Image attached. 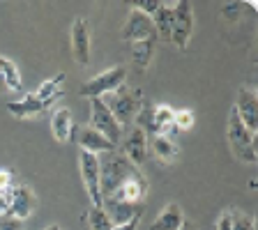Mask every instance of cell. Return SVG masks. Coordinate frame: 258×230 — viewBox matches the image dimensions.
<instances>
[{"label": "cell", "instance_id": "83f0119b", "mask_svg": "<svg viewBox=\"0 0 258 230\" xmlns=\"http://www.w3.org/2000/svg\"><path fill=\"white\" fill-rule=\"evenodd\" d=\"M157 7H159V0H134V3H132V10H139L148 16L155 14Z\"/></svg>", "mask_w": 258, "mask_h": 230}, {"label": "cell", "instance_id": "52a82bcc", "mask_svg": "<svg viewBox=\"0 0 258 230\" xmlns=\"http://www.w3.org/2000/svg\"><path fill=\"white\" fill-rule=\"evenodd\" d=\"M35 207H37V196L32 193V189L28 184H14L12 191L7 193V216L10 219H30Z\"/></svg>", "mask_w": 258, "mask_h": 230}, {"label": "cell", "instance_id": "484cf974", "mask_svg": "<svg viewBox=\"0 0 258 230\" xmlns=\"http://www.w3.org/2000/svg\"><path fill=\"white\" fill-rule=\"evenodd\" d=\"M194 113L189 111V108H180V111L173 113V127H175V131H189V129L194 127Z\"/></svg>", "mask_w": 258, "mask_h": 230}, {"label": "cell", "instance_id": "44dd1931", "mask_svg": "<svg viewBox=\"0 0 258 230\" xmlns=\"http://www.w3.org/2000/svg\"><path fill=\"white\" fill-rule=\"evenodd\" d=\"M150 147H152L155 157L161 161V164H173V161H177V157H180L177 145L173 143V138H166V136H159V134L152 136Z\"/></svg>", "mask_w": 258, "mask_h": 230}, {"label": "cell", "instance_id": "7a4b0ae2", "mask_svg": "<svg viewBox=\"0 0 258 230\" xmlns=\"http://www.w3.org/2000/svg\"><path fill=\"white\" fill-rule=\"evenodd\" d=\"M226 136H228V145H231V152L237 161L242 164H258V152H256V136L249 134V129L242 124V120L237 118V111L231 108L228 113V124H226Z\"/></svg>", "mask_w": 258, "mask_h": 230}, {"label": "cell", "instance_id": "5bb4252c", "mask_svg": "<svg viewBox=\"0 0 258 230\" xmlns=\"http://www.w3.org/2000/svg\"><path fill=\"white\" fill-rule=\"evenodd\" d=\"M74 131H79V134H76V140H79L83 152L97 155V152H113L115 150V145H113L108 138H104L99 131H95L90 124H86V127H74Z\"/></svg>", "mask_w": 258, "mask_h": 230}, {"label": "cell", "instance_id": "4fadbf2b", "mask_svg": "<svg viewBox=\"0 0 258 230\" xmlns=\"http://www.w3.org/2000/svg\"><path fill=\"white\" fill-rule=\"evenodd\" d=\"M48 108H51V104L37 99L35 92H28V95H23L21 99H16V102H7V111H10L14 118H19V120L37 118V115H42V113L48 111Z\"/></svg>", "mask_w": 258, "mask_h": 230}, {"label": "cell", "instance_id": "4dcf8cb0", "mask_svg": "<svg viewBox=\"0 0 258 230\" xmlns=\"http://www.w3.org/2000/svg\"><path fill=\"white\" fill-rule=\"evenodd\" d=\"M139 223H141V214H136L132 221H127V223L122 225H113V230H139Z\"/></svg>", "mask_w": 258, "mask_h": 230}, {"label": "cell", "instance_id": "30bf717a", "mask_svg": "<svg viewBox=\"0 0 258 230\" xmlns=\"http://www.w3.org/2000/svg\"><path fill=\"white\" fill-rule=\"evenodd\" d=\"M70 39H72V53L74 60L81 67L90 64V55H92V39H90V28L83 16H76L70 30Z\"/></svg>", "mask_w": 258, "mask_h": 230}, {"label": "cell", "instance_id": "8992f818", "mask_svg": "<svg viewBox=\"0 0 258 230\" xmlns=\"http://www.w3.org/2000/svg\"><path fill=\"white\" fill-rule=\"evenodd\" d=\"M90 127L99 131L104 138H108L113 145H118L122 140V127L106 108L104 99H90Z\"/></svg>", "mask_w": 258, "mask_h": 230}, {"label": "cell", "instance_id": "9a60e30c", "mask_svg": "<svg viewBox=\"0 0 258 230\" xmlns=\"http://www.w3.org/2000/svg\"><path fill=\"white\" fill-rule=\"evenodd\" d=\"M145 193H148V182H145V177L141 175V171L136 175H132L129 180H124L120 184V189L113 193L111 198L115 200H122V203H129V205H139L141 200L145 198Z\"/></svg>", "mask_w": 258, "mask_h": 230}, {"label": "cell", "instance_id": "d6a6232c", "mask_svg": "<svg viewBox=\"0 0 258 230\" xmlns=\"http://www.w3.org/2000/svg\"><path fill=\"white\" fill-rule=\"evenodd\" d=\"M0 216H7V198L0 196Z\"/></svg>", "mask_w": 258, "mask_h": 230}, {"label": "cell", "instance_id": "f1b7e54d", "mask_svg": "<svg viewBox=\"0 0 258 230\" xmlns=\"http://www.w3.org/2000/svg\"><path fill=\"white\" fill-rule=\"evenodd\" d=\"M0 230H23V223L10 216H0Z\"/></svg>", "mask_w": 258, "mask_h": 230}, {"label": "cell", "instance_id": "d4e9b609", "mask_svg": "<svg viewBox=\"0 0 258 230\" xmlns=\"http://www.w3.org/2000/svg\"><path fill=\"white\" fill-rule=\"evenodd\" d=\"M88 230H113V223L106 216L104 207H90L88 209Z\"/></svg>", "mask_w": 258, "mask_h": 230}, {"label": "cell", "instance_id": "2e32d148", "mask_svg": "<svg viewBox=\"0 0 258 230\" xmlns=\"http://www.w3.org/2000/svg\"><path fill=\"white\" fill-rule=\"evenodd\" d=\"M102 207L113 225H122L134 219L136 214H141L139 205H129V203H122V200H115V198H106Z\"/></svg>", "mask_w": 258, "mask_h": 230}, {"label": "cell", "instance_id": "4316f807", "mask_svg": "<svg viewBox=\"0 0 258 230\" xmlns=\"http://www.w3.org/2000/svg\"><path fill=\"white\" fill-rule=\"evenodd\" d=\"M12 187H14V173L10 171V168H0V196H5L12 191Z\"/></svg>", "mask_w": 258, "mask_h": 230}, {"label": "cell", "instance_id": "ac0fdd59", "mask_svg": "<svg viewBox=\"0 0 258 230\" xmlns=\"http://www.w3.org/2000/svg\"><path fill=\"white\" fill-rule=\"evenodd\" d=\"M51 134L58 143H70L74 138V122L67 108H55L51 115Z\"/></svg>", "mask_w": 258, "mask_h": 230}, {"label": "cell", "instance_id": "9c48e42d", "mask_svg": "<svg viewBox=\"0 0 258 230\" xmlns=\"http://www.w3.org/2000/svg\"><path fill=\"white\" fill-rule=\"evenodd\" d=\"M122 39L127 44H136V42H145V39H157L155 26H152V16L143 14L139 10H129V16L124 21L122 30H120Z\"/></svg>", "mask_w": 258, "mask_h": 230}, {"label": "cell", "instance_id": "603a6c76", "mask_svg": "<svg viewBox=\"0 0 258 230\" xmlns=\"http://www.w3.org/2000/svg\"><path fill=\"white\" fill-rule=\"evenodd\" d=\"M155 42L157 39H145V42L129 44V48H132V60H134L136 69L145 71L148 67H150L152 55H155Z\"/></svg>", "mask_w": 258, "mask_h": 230}, {"label": "cell", "instance_id": "8fae6325", "mask_svg": "<svg viewBox=\"0 0 258 230\" xmlns=\"http://www.w3.org/2000/svg\"><path fill=\"white\" fill-rule=\"evenodd\" d=\"M237 111V118L242 120V124L249 129V134L256 136L258 131V97L253 88H240L237 92V102L233 106Z\"/></svg>", "mask_w": 258, "mask_h": 230}, {"label": "cell", "instance_id": "e575fe53", "mask_svg": "<svg viewBox=\"0 0 258 230\" xmlns=\"http://www.w3.org/2000/svg\"><path fill=\"white\" fill-rule=\"evenodd\" d=\"M46 230H60V225H58V223H53V225H48Z\"/></svg>", "mask_w": 258, "mask_h": 230}, {"label": "cell", "instance_id": "ba28073f", "mask_svg": "<svg viewBox=\"0 0 258 230\" xmlns=\"http://www.w3.org/2000/svg\"><path fill=\"white\" fill-rule=\"evenodd\" d=\"M79 166H81V180H83V187L88 191V198H90L92 207H102V191H99V159L97 155L81 150L79 155Z\"/></svg>", "mask_w": 258, "mask_h": 230}, {"label": "cell", "instance_id": "6da1fadb", "mask_svg": "<svg viewBox=\"0 0 258 230\" xmlns=\"http://www.w3.org/2000/svg\"><path fill=\"white\" fill-rule=\"evenodd\" d=\"M139 168L122 155V152H108L106 159L99 161V191H102V200L111 198L113 193L120 189L124 180L136 175Z\"/></svg>", "mask_w": 258, "mask_h": 230}, {"label": "cell", "instance_id": "d6986e66", "mask_svg": "<svg viewBox=\"0 0 258 230\" xmlns=\"http://www.w3.org/2000/svg\"><path fill=\"white\" fill-rule=\"evenodd\" d=\"M0 90H7V92L23 90V81L19 69H16V64L12 60L3 58V55H0Z\"/></svg>", "mask_w": 258, "mask_h": 230}, {"label": "cell", "instance_id": "e0dca14e", "mask_svg": "<svg viewBox=\"0 0 258 230\" xmlns=\"http://www.w3.org/2000/svg\"><path fill=\"white\" fill-rule=\"evenodd\" d=\"M184 223V214L177 203H168L155 216V221L150 223V230H180Z\"/></svg>", "mask_w": 258, "mask_h": 230}, {"label": "cell", "instance_id": "277c9868", "mask_svg": "<svg viewBox=\"0 0 258 230\" xmlns=\"http://www.w3.org/2000/svg\"><path fill=\"white\" fill-rule=\"evenodd\" d=\"M124 81H127V67L118 64V67H111V69L97 74L92 81L83 83L79 92L81 97H88V99H102L104 95H111L118 88H122Z\"/></svg>", "mask_w": 258, "mask_h": 230}, {"label": "cell", "instance_id": "7c38bea8", "mask_svg": "<svg viewBox=\"0 0 258 230\" xmlns=\"http://www.w3.org/2000/svg\"><path fill=\"white\" fill-rule=\"evenodd\" d=\"M122 155L127 157L136 168H141L145 164V159H148V138H145V131H141L136 124L129 129L127 136H124Z\"/></svg>", "mask_w": 258, "mask_h": 230}, {"label": "cell", "instance_id": "3957f363", "mask_svg": "<svg viewBox=\"0 0 258 230\" xmlns=\"http://www.w3.org/2000/svg\"><path fill=\"white\" fill-rule=\"evenodd\" d=\"M143 102L139 90H132V88L122 86L118 88L115 92H111V99H106V108L113 113V118L118 120L120 127H129L134 122L136 113H139V106Z\"/></svg>", "mask_w": 258, "mask_h": 230}, {"label": "cell", "instance_id": "f546056e", "mask_svg": "<svg viewBox=\"0 0 258 230\" xmlns=\"http://www.w3.org/2000/svg\"><path fill=\"white\" fill-rule=\"evenodd\" d=\"M215 230H231V214H228V209H224L219 214V219H217V223H215Z\"/></svg>", "mask_w": 258, "mask_h": 230}, {"label": "cell", "instance_id": "1f68e13d", "mask_svg": "<svg viewBox=\"0 0 258 230\" xmlns=\"http://www.w3.org/2000/svg\"><path fill=\"white\" fill-rule=\"evenodd\" d=\"M242 7L237 5V3H231V5H226V7H221V14L224 16H235L237 12H240Z\"/></svg>", "mask_w": 258, "mask_h": 230}, {"label": "cell", "instance_id": "836d02e7", "mask_svg": "<svg viewBox=\"0 0 258 230\" xmlns=\"http://www.w3.org/2000/svg\"><path fill=\"white\" fill-rule=\"evenodd\" d=\"M180 230H199V228H196V223H194V221L184 219V223H182V228H180Z\"/></svg>", "mask_w": 258, "mask_h": 230}, {"label": "cell", "instance_id": "ffe728a7", "mask_svg": "<svg viewBox=\"0 0 258 230\" xmlns=\"http://www.w3.org/2000/svg\"><path fill=\"white\" fill-rule=\"evenodd\" d=\"M171 21H173V3H159L157 12L152 14V26H155L157 37L164 39V42H171Z\"/></svg>", "mask_w": 258, "mask_h": 230}, {"label": "cell", "instance_id": "cb8c5ba5", "mask_svg": "<svg viewBox=\"0 0 258 230\" xmlns=\"http://www.w3.org/2000/svg\"><path fill=\"white\" fill-rule=\"evenodd\" d=\"M231 214V230H256V219L244 209H228Z\"/></svg>", "mask_w": 258, "mask_h": 230}, {"label": "cell", "instance_id": "5b68a950", "mask_svg": "<svg viewBox=\"0 0 258 230\" xmlns=\"http://www.w3.org/2000/svg\"><path fill=\"white\" fill-rule=\"evenodd\" d=\"M194 32V7L184 0L173 3V21H171V44L177 51H184L189 46Z\"/></svg>", "mask_w": 258, "mask_h": 230}, {"label": "cell", "instance_id": "7402d4cb", "mask_svg": "<svg viewBox=\"0 0 258 230\" xmlns=\"http://www.w3.org/2000/svg\"><path fill=\"white\" fill-rule=\"evenodd\" d=\"M62 83H64V74L60 71V74H55V76H51V79L44 81L42 86L35 90V97L53 106L55 99H60V97H62Z\"/></svg>", "mask_w": 258, "mask_h": 230}]
</instances>
